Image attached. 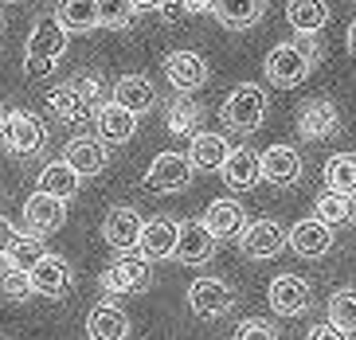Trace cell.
<instances>
[{
    "instance_id": "obj_1",
    "label": "cell",
    "mask_w": 356,
    "mask_h": 340,
    "mask_svg": "<svg viewBox=\"0 0 356 340\" xmlns=\"http://www.w3.org/2000/svg\"><path fill=\"white\" fill-rule=\"evenodd\" d=\"M317 67V43L314 35H302V40H286L278 43L270 55H266V79L278 90H293L309 79V71Z\"/></svg>"
},
{
    "instance_id": "obj_2",
    "label": "cell",
    "mask_w": 356,
    "mask_h": 340,
    "mask_svg": "<svg viewBox=\"0 0 356 340\" xmlns=\"http://www.w3.org/2000/svg\"><path fill=\"white\" fill-rule=\"evenodd\" d=\"M63 51H67V31L51 16L40 20L32 28V35H28V47H24V74L28 79H47L59 67Z\"/></svg>"
},
{
    "instance_id": "obj_3",
    "label": "cell",
    "mask_w": 356,
    "mask_h": 340,
    "mask_svg": "<svg viewBox=\"0 0 356 340\" xmlns=\"http://www.w3.org/2000/svg\"><path fill=\"white\" fill-rule=\"evenodd\" d=\"M106 298H126V293H145L153 286V266H149V258L141 250H126V254H118L110 266L102 270V278H98Z\"/></svg>"
},
{
    "instance_id": "obj_4",
    "label": "cell",
    "mask_w": 356,
    "mask_h": 340,
    "mask_svg": "<svg viewBox=\"0 0 356 340\" xmlns=\"http://www.w3.org/2000/svg\"><path fill=\"white\" fill-rule=\"evenodd\" d=\"M223 125L235 129V133H254L266 118V90L254 83H239L235 90L223 98V110H220Z\"/></svg>"
},
{
    "instance_id": "obj_5",
    "label": "cell",
    "mask_w": 356,
    "mask_h": 340,
    "mask_svg": "<svg viewBox=\"0 0 356 340\" xmlns=\"http://www.w3.org/2000/svg\"><path fill=\"white\" fill-rule=\"evenodd\" d=\"M0 145H4L12 156H35L43 145H47V125H43L35 113H28V110H8Z\"/></svg>"
},
{
    "instance_id": "obj_6",
    "label": "cell",
    "mask_w": 356,
    "mask_h": 340,
    "mask_svg": "<svg viewBox=\"0 0 356 340\" xmlns=\"http://www.w3.org/2000/svg\"><path fill=\"white\" fill-rule=\"evenodd\" d=\"M192 161L184 153H157L153 156V165H149L145 172V188L149 192H165V196H172V192H184V188L192 184Z\"/></svg>"
},
{
    "instance_id": "obj_7",
    "label": "cell",
    "mask_w": 356,
    "mask_h": 340,
    "mask_svg": "<svg viewBox=\"0 0 356 340\" xmlns=\"http://www.w3.org/2000/svg\"><path fill=\"white\" fill-rule=\"evenodd\" d=\"M231 305H235V293H231L227 282L220 278H196L188 286V309L196 313V317L204 321H220L231 313Z\"/></svg>"
},
{
    "instance_id": "obj_8",
    "label": "cell",
    "mask_w": 356,
    "mask_h": 340,
    "mask_svg": "<svg viewBox=\"0 0 356 340\" xmlns=\"http://www.w3.org/2000/svg\"><path fill=\"white\" fill-rule=\"evenodd\" d=\"M266 301H270V309L278 317H302L309 309V301H314V289L298 274H278L270 282V289H266Z\"/></svg>"
},
{
    "instance_id": "obj_9",
    "label": "cell",
    "mask_w": 356,
    "mask_h": 340,
    "mask_svg": "<svg viewBox=\"0 0 356 340\" xmlns=\"http://www.w3.org/2000/svg\"><path fill=\"white\" fill-rule=\"evenodd\" d=\"M282 247H286V231L274 219H254V223H247L239 231V250L247 258H254V262H266V258L282 254Z\"/></svg>"
},
{
    "instance_id": "obj_10",
    "label": "cell",
    "mask_w": 356,
    "mask_h": 340,
    "mask_svg": "<svg viewBox=\"0 0 356 340\" xmlns=\"http://www.w3.org/2000/svg\"><path fill=\"white\" fill-rule=\"evenodd\" d=\"M161 71H165L168 86H172L177 94H192V90H200V86L208 83V63H204V55H196V51L165 55Z\"/></svg>"
},
{
    "instance_id": "obj_11",
    "label": "cell",
    "mask_w": 356,
    "mask_h": 340,
    "mask_svg": "<svg viewBox=\"0 0 356 340\" xmlns=\"http://www.w3.org/2000/svg\"><path fill=\"white\" fill-rule=\"evenodd\" d=\"M141 227L145 219L137 216L134 207H110L102 219V243L118 254H126V250H137V238H141Z\"/></svg>"
},
{
    "instance_id": "obj_12",
    "label": "cell",
    "mask_w": 356,
    "mask_h": 340,
    "mask_svg": "<svg viewBox=\"0 0 356 340\" xmlns=\"http://www.w3.org/2000/svg\"><path fill=\"white\" fill-rule=\"evenodd\" d=\"M28 278H32V293H40V298H63L74 282V270L63 254H43L28 270Z\"/></svg>"
},
{
    "instance_id": "obj_13",
    "label": "cell",
    "mask_w": 356,
    "mask_h": 340,
    "mask_svg": "<svg viewBox=\"0 0 356 340\" xmlns=\"http://www.w3.org/2000/svg\"><path fill=\"white\" fill-rule=\"evenodd\" d=\"M216 243H220V238L211 235L200 219H188V223H180V231H177V250H172V258L184 262V266H200V262H208V258L216 254Z\"/></svg>"
},
{
    "instance_id": "obj_14",
    "label": "cell",
    "mask_w": 356,
    "mask_h": 340,
    "mask_svg": "<svg viewBox=\"0 0 356 340\" xmlns=\"http://www.w3.org/2000/svg\"><path fill=\"white\" fill-rule=\"evenodd\" d=\"M286 247L302 258H325L333 250V227H325L321 219H302L286 231Z\"/></svg>"
},
{
    "instance_id": "obj_15",
    "label": "cell",
    "mask_w": 356,
    "mask_h": 340,
    "mask_svg": "<svg viewBox=\"0 0 356 340\" xmlns=\"http://www.w3.org/2000/svg\"><path fill=\"white\" fill-rule=\"evenodd\" d=\"M259 172L266 184L274 188H290L298 176H302V156H298V149H290V145H270L266 153H259Z\"/></svg>"
},
{
    "instance_id": "obj_16",
    "label": "cell",
    "mask_w": 356,
    "mask_h": 340,
    "mask_svg": "<svg viewBox=\"0 0 356 340\" xmlns=\"http://www.w3.org/2000/svg\"><path fill=\"white\" fill-rule=\"evenodd\" d=\"M337 125H341V113H337V106L329 98H309L298 110V133H302V141H321V137L337 133Z\"/></svg>"
},
{
    "instance_id": "obj_17",
    "label": "cell",
    "mask_w": 356,
    "mask_h": 340,
    "mask_svg": "<svg viewBox=\"0 0 356 340\" xmlns=\"http://www.w3.org/2000/svg\"><path fill=\"white\" fill-rule=\"evenodd\" d=\"M177 231H180L177 219H168V216L149 219V223L141 227L137 250H141L149 262H165V258H172V250H177Z\"/></svg>"
},
{
    "instance_id": "obj_18",
    "label": "cell",
    "mask_w": 356,
    "mask_h": 340,
    "mask_svg": "<svg viewBox=\"0 0 356 340\" xmlns=\"http://www.w3.org/2000/svg\"><path fill=\"white\" fill-rule=\"evenodd\" d=\"M95 125H98V141L102 145H126L137 133V113L122 110L118 102L95 106Z\"/></svg>"
},
{
    "instance_id": "obj_19",
    "label": "cell",
    "mask_w": 356,
    "mask_h": 340,
    "mask_svg": "<svg viewBox=\"0 0 356 340\" xmlns=\"http://www.w3.org/2000/svg\"><path fill=\"white\" fill-rule=\"evenodd\" d=\"M220 176H223V184L231 188V192H251L254 184L262 180V172H259V153L254 149H231L227 153V161L220 165Z\"/></svg>"
},
{
    "instance_id": "obj_20",
    "label": "cell",
    "mask_w": 356,
    "mask_h": 340,
    "mask_svg": "<svg viewBox=\"0 0 356 340\" xmlns=\"http://www.w3.org/2000/svg\"><path fill=\"white\" fill-rule=\"evenodd\" d=\"M63 161L71 165V172H79V176H98L110 165V149H106L98 137H74V141H67Z\"/></svg>"
},
{
    "instance_id": "obj_21",
    "label": "cell",
    "mask_w": 356,
    "mask_h": 340,
    "mask_svg": "<svg viewBox=\"0 0 356 340\" xmlns=\"http://www.w3.org/2000/svg\"><path fill=\"white\" fill-rule=\"evenodd\" d=\"M67 219V204L55 196H43V192H35L28 204H24V223H28V231L32 235H51V231H59Z\"/></svg>"
},
{
    "instance_id": "obj_22",
    "label": "cell",
    "mask_w": 356,
    "mask_h": 340,
    "mask_svg": "<svg viewBox=\"0 0 356 340\" xmlns=\"http://www.w3.org/2000/svg\"><path fill=\"white\" fill-rule=\"evenodd\" d=\"M86 337L90 340H129V317L114 301H98L86 313Z\"/></svg>"
},
{
    "instance_id": "obj_23",
    "label": "cell",
    "mask_w": 356,
    "mask_h": 340,
    "mask_svg": "<svg viewBox=\"0 0 356 340\" xmlns=\"http://www.w3.org/2000/svg\"><path fill=\"white\" fill-rule=\"evenodd\" d=\"M110 102H118L122 110H129V113H149L153 106H157V86L149 83L145 74H126V79H118L114 83V98Z\"/></svg>"
},
{
    "instance_id": "obj_24",
    "label": "cell",
    "mask_w": 356,
    "mask_h": 340,
    "mask_svg": "<svg viewBox=\"0 0 356 340\" xmlns=\"http://www.w3.org/2000/svg\"><path fill=\"white\" fill-rule=\"evenodd\" d=\"M211 16L231 31H247L266 16V0H211Z\"/></svg>"
},
{
    "instance_id": "obj_25",
    "label": "cell",
    "mask_w": 356,
    "mask_h": 340,
    "mask_svg": "<svg viewBox=\"0 0 356 340\" xmlns=\"http://www.w3.org/2000/svg\"><path fill=\"white\" fill-rule=\"evenodd\" d=\"M200 223L208 227L216 238H239V231L247 227V216H243V204L223 196V200H211Z\"/></svg>"
},
{
    "instance_id": "obj_26",
    "label": "cell",
    "mask_w": 356,
    "mask_h": 340,
    "mask_svg": "<svg viewBox=\"0 0 356 340\" xmlns=\"http://www.w3.org/2000/svg\"><path fill=\"white\" fill-rule=\"evenodd\" d=\"M51 20L59 24L67 35L95 31V28H98V0H55Z\"/></svg>"
},
{
    "instance_id": "obj_27",
    "label": "cell",
    "mask_w": 356,
    "mask_h": 340,
    "mask_svg": "<svg viewBox=\"0 0 356 340\" xmlns=\"http://www.w3.org/2000/svg\"><path fill=\"white\" fill-rule=\"evenodd\" d=\"M286 20L298 35H317V31L329 24V8L325 0H290L286 4Z\"/></svg>"
},
{
    "instance_id": "obj_28",
    "label": "cell",
    "mask_w": 356,
    "mask_h": 340,
    "mask_svg": "<svg viewBox=\"0 0 356 340\" xmlns=\"http://www.w3.org/2000/svg\"><path fill=\"white\" fill-rule=\"evenodd\" d=\"M227 153H231V145H227V137H220V133H192V141H188V161H192V168H220L223 161H227Z\"/></svg>"
},
{
    "instance_id": "obj_29",
    "label": "cell",
    "mask_w": 356,
    "mask_h": 340,
    "mask_svg": "<svg viewBox=\"0 0 356 340\" xmlns=\"http://www.w3.org/2000/svg\"><path fill=\"white\" fill-rule=\"evenodd\" d=\"M79 180H83V176L71 172V165H67V161H51V165H43L40 188H35V192L55 196V200H71L74 192H79Z\"/></svg>"
},
{
    "instance_id": "obj_30",
    "label": "cell",
    "mask_w": 356,
    "mask_h": 340,
    "mask_svg": "<svg viewBox=\"0 0 356 340\" xmlns=\"http://www.w3.org/2000/svg\"><path fill=\"white\" fill-rule=\"evenodd\" d=\"M325 184L329 192L356 196V153H337L325 161Z\"/></svg>"
},
{
    "instance_id": "obj_31",
    "label": "cell",
    "mask_w": 356,
    "mask_h": 340,
    "mask_svg": "<svg viewBox=\"0 0 356 340\" xmlns=\"http://www.w3.org/2000/svg\"><path fill=\"white\" fill-rule=\"evenodd\" d=\"M200 118H204V110H200L196 102H192L188 94H180L177 102L165 110V125H168V133H177V137H192L200 129Z\"/></svg>"
},
{
    "instance_id": "obj_32",
    "label": "cell",
    "mask_w": 356,
    "mask_h": 340,
    "mask_svg": "<svg viewBox=\"0 0 356 340\" xmlns=\"http://www.w3.org/2000/svg\"><path fill=\"white\" fill-rule=\"evenodd\" d=\"M47 110H51L55 118H59V122H83L90 106H86L83 94H79L71 83H67V86H59V90L47 94Z\"/></svg>"
},
{
    "instance_id": "obj_33",
    "label": "cell",
    "mask_w": 356,
    "mask_h": 340,
    "mask_svg": "<svg viewBox=\"0 0 356 340\" xmlns=\"http://www.w3.org/2000/svg\"><path fill=\"white\" fill-rule=\"evenodd\" d=\"M314 219H321L325 227H341V223H353L356 219V207L353 196H341V192H325L321 200L314 204Z\"/></svg>"
},
{
    "instance_id": "obj_34",
    "label": "cell",
    "mask_w": 356,
    "mask_h": 340,
    "mask_svg": "<svg viewBox=\"0 0 356 340\" xmlns=\"http://www.w3.org/2000/svg\"><path fill=\"white\" fill-rule=\"evenodd\" d=\"M329 325H333V329H341L345 337L356 329V286L337 289L333 298H329Z\"/></svg>"
},
{
    "instance_id": "obj_35",
    "label": "cell",
    "mask_w": 356,
    "mask_h": 340,
    "mask_svg": "<svg viewBox=\"0 0 356 340\" xmlns=\"http://www.w3.org/2000/svg\"><path fill=\"white\" fill-rule=\"evenodd\" d=\"M43 254H47V250H43V243H40L35 235H16V243L8 247L4 262H8L12 270H24V274H28V270H32Z\"/></svg>"
},
{
    "instance_id": "obj_36",
    "label": "cell",
    "mask_w": 356,
    "mask_h": 340,
    "mask_svg": "<svg viewBox=\"0 0 356 340\" xmlns=\"http://www.w3.org/2000/svg\"><path fill=\"white\" fill-rule=\"evenodd\" d=\"M134 4L129 0H98V28H110V31H122L134 24Z\"/></svg>"
},
{
    "instance_id": "obj_37",
    "label": "cell",
    "mask_w": 356,
    "mask_h": 340,
    "mask_svg": "<svg viewBox=\"0 0 356 340\" xmlns=\"http://www.w3.org/2000/svg\"><path fill=\"white\" fill-rule=\"evenodd\" d=\"M0 293H4L8 301H28V298H32V278H28L24 270L4 266V270H0Z\"/></svg>"
},
{
    "instance_id": "obj_38",
    "label": "cell",
    "mask_w": 356,
    "mask_h": 340,
    "mask_svg": "<svg viewBox=\"0 0 356 340\" xmlns=\"http://www.w3.org/2000/svg\"><path fill=\"white\" fill-rule=\"evenodd\" d=\"M235 340H282V337H278L266 321L251 317V321H243L239 329H235Z\"/></svg>"
},
{
    "instance_id": "obj_39",
    "label": "cell",
    "mask_w": 356,
    "mask_h": 340,
    "mask_svg": "<svg viewBox=\"0 0 356 340\" xmlns=\"http://www.w3.org/2000/svg\"><path fill=\"white\" fill-rule=\"evenodd\" d=\"M71 86L86 98V106H90V110H95V106H102V90H98V83L90 79V74H79V79H74Z\"/></svg>"
},
{
    "instance_id": "obj_40",
    "label": "cell",
    "mask_w": 356,
    "mask_h": 340,
    "mask_svg": "<svg viewBox=\"0 0 356 340\" xmlns=\"http://www.w3.org/2000/svg\"><path fill=\"white\" fill-rule=\"evenodd\" d=\"M16 243V227H12V219L0 216V258L8 254V247Z\"/></svg>"
},
{
    "instance_id": "obj_41",
    "label": "cell",
    "mask_w": 356,
    "mask_h": 340,
    "mask_svg": "<svg viewBox=\"0 0 356 340\" xmlns=\"http://www.w3.org/2000/svg\"><path fill=\"white\" fill-rule=\"evenodd\" d=\"M305 340H348V337L341 329H333V325H317V329H309Z\"/></svg>"
},
{
    "instance_id": "obj_42",
    "label": "cell",
    "mask_w": 356,
    "mask_h": 340,
    "mask_svg": "<svg viewBox=\"0 0 356 340\" xmlns=\"http://www.w3.org/2000/svg\"><path fill=\"white\" fill-rule=\"evenodd\" d=\"M161 20H165V24H177L180 20V16H184V8H180V0H165V4H161Z\"/></svg>"
},
{
    "instance_id": "obj_43",
    "label": "cell",
    "mask_w": 356,
    "mask_h": 340,
    "mask_svg": "<svg viewBox=\"0 0 356 340\" xmlns=\"http://www.w3.org/2000/svg\"><path fill=\"white\" fill-rule=\"evenodd\" d=\"M180 8H184V16H204V12H211V0H180Z\"/></svg>"
},
{
    "instance_id": "obj_44",
    "label": "cell",
    "mask_w": 356,
    "mask_h": 340,
    "mask_svg": "<svg viewBox=\"0 0 356 340\" xmlns=\"http://www.w3.org/2000/svg\"><path fill=\"white\" fill-rule=\"evenodd\" d=\"M129 4H134V12H157L165 0H129Z\"/></svg>"
},
{
    "instance_id": "obj_45",
    "label": "cell",
    "mask_w": 356,
    "mask_h": 340,
    "mask_svg": "<svg viewBox=\"0 0 356 340\" xmlns=\"http://www.w3.org/2000/svg\"><path fill=\"white\" fill-rule=\"evenodd\" d=\"M348 51H353V55H356V20H353V24H348Z\"/></svg>"
},
{
    "instance_id": "obj_46",
    "label": "cell",
    "mask_w": 356,
    "mask_h": 340,
    "mask_svg": "<svg viewBox=\"0 0 356 340\" xmlns=\"http://www.w3.org/2000/svg\"><path fill=\"white\" fill-rule=\"evenodd\" d=\"M4 118H8V110H0V133H4Z\"/></svg>"
},
{
    "instance_id": "obj_47",
    "label": "cell",
    "mask_w": 356,
    "mask_h": 340,
    "mask_svg": "<svg viewBox=\"0 0 356 340\" xmlns=\"http://www.w3.org/2000/svg\"><path fill=\"white\" fill-rule=\"evenodd\" d=\"M12 4H20V0H12Z\"/></svg>"
},
{
    "instance_id": "obj_48",
    "label": "cell",
    "mask_w": 356,
    "mask_h": 340,
    "mask_svg": "<svg viewBox=\"0 0 356 340\" xmlns=\"http://www.w3.org/2000/svg\"><path fill=\"white\" fill-rule=\"evenodd\" d=\"M0 24H4V16H0Z\"/></svg>"
}]
</instances>
